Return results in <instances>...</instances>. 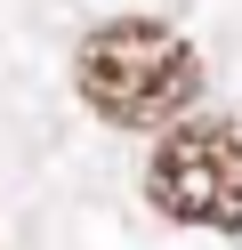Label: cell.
Instances as JSON below:
<instances>
[{
  "mask_svg": "<svg viewBox=\"0 0 242 250\" xmlns=\"http://www.w3.org/2000/svg\"><path fill=\"white\" fill-rule=\"evenodd\" d=\"M73 89L113 129H170L202 97V57L186 33H170L154 17H113L73 49Z\"/></svg>",
  "mask_w": 242,
  "mask_h": 250,
  "instance_id": "6da1fadb",
  "label": "cell"
},
{
  "mask_svg": "<svg viewBox=\"0 0 242 250\" xmlns=\"http://www.w3.org/2000/svg\"><path fill=\"white\" fill-rule=\"evenodd\" d=\"M145 202L170 226L242 234V121H170L145 162Z\"/></svg>",
  "mask_w": 242,
  "mask_h": 250,
  "instance_id": "7a4b0ae2",
  "label": "cell"
}]
</instances>
